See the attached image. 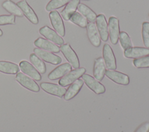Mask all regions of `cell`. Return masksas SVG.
Instances as JSON below:
<instances>
[{"mask_svg": "<svg viewBox=\"0 0 149 132\" xmlns=\"http://www.w3.org/2000/svg\"><path fill=\"white\" fill-rule=\"evenodd\" d=\"M71 0H51L46 5L45 10L51 12L59 9L68 3Z\"/></svg>", "mask_w": 149, "mask_h": 132, "instance_id": "cell-27", "label": "cell"}, {"mask_svg": "<svg viewBox=\"0 0 149 132\" xmlns=\"http://www.w3.org/2000/svg\"><path fill=\"white\" fill-rule=\"evenodd\" d=\"M72 65L68 63L61 64L48 74V78L52 80L60 79L69 72L72 70Z\"/></svg>", "mask_w": 149, "mask_h": 132, "instance_id": "cell-15", "label": "cell"}, {"mask_svg": "<svg viewBox=\"0 0 149 132\" xmlns=\"http://www.w3.org/2000/svg\"><path fill=\"white\" fill-rule=\"evenodd\" d=\"M83 1H89V0H83Z\"/></svg>", "mask_w": 149, "mask_h": 132, "instance_id": "cell-34", "label": "cell"}, {"mask_svg": "<svg viewBox=\"0 0 149 132\" xmlns=\"http://www.w3.org/2000/svg\"><path fill=\"white\" fill-rule=\"evenodd\" d=\"M49 20L51 25L55 31L62 37L65 35V29L62 19L56 10L51 11L49 14Z\"/></svg>", "mask_w": 149, "mask_h": 132, "instance_id": "cell-8", "label": "cell"}, {"mask_svg": "<svg viewBox=\"0 0 149 132\" xmlns=\"http://www.w3.org/2000/svg\"><path fill=\"white\" fill-rule=\"evenodd\" d=\"M69 20L73 24L79 26L81 28H86L88 24L87 20L79 12H76L70 17Z\"/></svg>", "mask_w": 149, "mask_h": 132, "instance_id": "cell-26", "label": "cell"}, {"mask_svg": "<svg viewBox=\"0 0 149 132\" xmlns=\"http://www.w3.org/2000/svg\"><path fill=\"white\" fill-rule=\"evenodd\" d=\"M86 69L84 67H79L78 68L71 70L69 72L61 78L59 80V85L62 87H66L70 85L74 81L79 79L85 74Z\"/></svg>", "mask_w": 149, "mask_h": 132, "instance_id": "cell-2", "label": "cell"}, {"mask_svg": "<svg viewBox=\"0 0 149 132\" xmlns=\"http://www.w3.org/2000/svg\"><path fill=\"white\" fill-rule=\"evenodd\" d=\"M83 84L84 82L81 79H78L72 83L68 90H66V91L63 96L64 99L66 101H69L74 98L79 93L83 86Z\"/></svg>", "mask_w": 149, "mask_h": 132, "instance_id": "cell-20", "label": "cell"}, {"mask_svg": "<svg viewBox=\"0 0 149 132\" xmlns=\"http://www.w3.org/2000/svg\"><path fill=\"white\" fill-rule=\"evenodd\" d=\"M2 35H3V32H2V31L0 29V36H2Z\"/></svg>", "mask_w": 149, "mask_h": 132, "instance_id": "cell-33", "label": "cell"}, {"mask_svg": "<svg viewBox=\"0 0 149 132\" xmlns=\"http://www.w3.org/2000/svg\"><path fill=\"white\" fill-rule=\"evenodd\" d=\"M105 75L108 78L119 85H127L130 82L129 77L127 75L115 70L107 69L105 71Z\"/></svg>", "mask_w": 149, "mask_h": 132, "instance_id": "cell-13", "label": "cell"}, {"mask_svg": "<svg viewBox=\"0 0 149 132\" xmlns=\"http://www.w3.org/2000/svg\"><path fill=\"white\" fill-rule=\"evenodd\" d=\"M106 70V66L102 57H99L94 60L93 75L95 79L99 82L101 81L104 77Z\"/></svg>", "mask_w": 149, "mask_h": 132, "instance_id": "cell-19", "label": "cell"}, {"mask_svg": "<svg viewBox=\"0 0 149 132\" xmlns=\"http://www.w3.org/2000/svg\"><path fill=\"white\" fill-rule=\"evenodd\" d=\"M15 79L19 83L26 89L33 92L40 91V87L38 84L32 78L23 73L19 72L16 74Z\"/></svg>", "mask_w": 149, "mask_h": 132, "instance_id": "cell-6", "label": "cell"}, {"mask_svg": "<svg viewBox=\"0 0 149 132\" xmlns=\"http://www.w3.org/2000/svg\"><path fill=\"white\" fill-rule=\"evenodd\" d=\"M17 6L22 10L25 17L33 24H37L38 23V19L37 15L27 3L26 0H21L16 3Z\"/></svg>", "mask_w": 149, "mask_h": 132, "instance_id": "cell-12", "label": "cell"}, {"mask_svg": "<svg viewBox=\"0 0 149 132\" xmlns=\"http://www.w3.org/2000/svg\"><path fill=\"white\" fill-rule=\"evenodd\" d=\"M133 64L137 68H149V55L135 58L133 61Z\"/></svg>", "mask_w": 149, "mask_h": 132, "instance_id": "cell-30", "label": "cell"}, {"mask_svg": "<svg viewBox=\"0 0 149 132\" xmlns=\"http://www.w3.org/2000/svg\"><path fill=\"white\" fill-rule=\"evenodd\" d=\"M119 41L122 48L125 50L132 47V42L129 35L125 31H120L119 35Z\"/></svg>", "mask_w": 149, "mask_h": 132, "instance_id": "cell-28", "label": "cell"}, {"mask_svg": "<svg viewBox=\"0 0 149 132\" xmlns=\"http://www.w3.org/2000/svg\"><path fill=\"white\" fill-rule=\"evenodd\" d=\"M108 35L109 36L111 43L113 45H116L119 40L120 30L119 21L116 17L111 16L109 18L108 23Z\"/></svg>", "mask_w": 149, "mask_h": 132, "instance_id": "cell-3", "label": "cell"}, {"mask_svg": "<svg viewBox=\"0 0 149 132\" xmlns=\"http://www.w3.org/2000/svg\"><path fill=\"white\" fill-rule=\"evenodd\" d=\"M148 132H149V130H148Z\"/></svg>", "mask_w": 149, "mask_h": 132, "instance_id": "cell-35", "label": "cell"}, {"mask_svg": "<svg viewBox=\"0 0 149 132\" xmlns=\"http://www.w3.org/2000/svg\"><path fill=\"white\" fill-rule=\"evenodd\" d=\"M30 61L39 73L42 74H44L45 73L46 66L45 63L36 54L34 53L30 54Z\"/></svg>", "mask_w": 149, "mask_h": 132, "instance_id": "cell-25", "label": "cell"}, {"mask_svg": "<svg viewBox=\"0 0 149 132\" xmlns=\"http://www.w3.org/2000/svg\"><path fill=\"white\" fill-rule=\"evenodd\" d=\"M80 4V0H71L61 11V14L65 21L69 20L72 15L76 12Z\"/></svg>", "mask_w": 149, "mask_h": 132, "instance_id": "cell-21", "label": "cell"}, {"mask_svg": "<svg viewBox=\"0 0 149 132\" xmlns=\"http://www.w3.org/2000/svg\"><path fill=\"white\" fill-rule=\"evenodd\" d=\"M19 68L23 74L29 76L36 81L41 80V76L34 67L26 60L21 61L19 63Z\"/></svg>", "mask_w": 149, "mask_h": 132, "instance_id": "cell-14", "label": "cell"}, {"mask_svg": "<svg viewBox=\"0 0 149 132\" xmlns=\"http://www.w3.org/2000/svg\"><path fill=\"white\" fill-rule=\"evenodd\" d=\"M40 87L45 92L59 98H62L66 91L64 87L49 82H42L40 83Z\"/></svg>", "mask_w": 149, "mask_h": 132, "instance_id": "cell-10", "label": "cell"}, {"mask_svg": "<svg viewBox=\"0 0 149 132\" xmlns=\"http://www.w3.org/2000/svg\"><path fill=\"white\" fill-rule=\"evenodd\" d=\"M141 35L144 45L146 48L149 49V22L144 21L143 23Z\"/></svg>", "mask_w": 149, "mask_h": 132, "instance_id": "cell-29", "label": "cell"}, {"mask_svg": "<svg viewBox=\"0 0 149 132\" xmlns=\"http://www.w3.org/2000/svg\"><path fill=\"white\" fill-rule=\"evenodd\" d=\"M102 56L106 68L109 70L116 69V61L111 47L107 43L103 46Z\"/></svg>", "mask_w": 149, "mask_h": 132, "instance_id": "cell-7", "label": "cell"}, {"mask_svg": "<svg viewBox=\"0 0 149 132\" xmlns=\"http://www.w3.org/2000/svg\"><path fill=\"white\" fill-rule=\"evenodd\" d=\"M33 52L34 53L36 54L40 58L48 63L53 65H58L62 62L61 57L52 53V52L46 51L38 47L34 48Z\"/></svg>", "mask_w": 149, "mask_h": 132, "instance_id": "cell-5", "label": "cell"}, {"mask_svg": "<svg viewBox=\"0 0 149 132\" xmlns=\"http://www.w3.org/2000/svg\"><path fill=\"white\" fill-rule=\"evenodd\" d=\"M2 6L8 12L11 13L15 16L22 17L24 15L22 10L17 5L11 0L5 1L2 3Z\"/></svg>", "mask_w": 149, "mask_h": 132, "instance_id": "cell-22", "label": "cell"}, {"mask_svg": "<svg viewBox=\"0 0 149 132\" xmlns=\"http://www.w3.org/2000/svg\"><path fill=\"white\" fill-rule=\"evenodd\" d=\"M148 16H149V15H148Z\"/></svg>", "mask_w": 149, "mask_h": 132, "instance_id": "cell-36", "label": "cell"}, {"mask_svg": "<svg viewBox=\"0 0 149 132\" xmlns=\"http://www.w3.org/2000/svg\"><path fill=\"white\" fill-rule=\"evenodd\" d=\"M81 78L86 86L95 94H101L105 92V87L104 86L92 76L84 74L81 76Z\"/></svg>", "mask_w": 149, "mask_h": 132, "instance_id": "cell-4", "label": "cell"}, {"mask_svg": "<svg viewBox=\"0 0 149 132\" xmlns=\"http://www.w3.org/2000/svg\"><path fill=\"white\" fill-rule=\"evenodd\" d=\"M15 24V16L13 14L0 15V25Z\"/></svg>", "mask_w": 149, "mask_h": 132, "instance_id": "cell-31", "label": "cell"}, {"mask_svg": "<svg viewBox=\"0 0 149 132\" xmlns=\"http://www.w3.org/2000/svg\"><path fill=\"white\" fill-rule=\"evenodd\" d=\"M149 130V122H145L141 124L134 132H148Z\"/></svg>", "mask_w": 149, "mask_h": 132, "instance_id": "cell-32", "label": "cell"}, {"mask_svg": "<svg viewBox=\"0 0 149 132\" xmlns=\"http://www.w3.org/2000/svg\"><path fill=\"white\" fill-rule=\"evenodd\" d=\"M149 55V49L143 47H131L124 50V56L127 58H139Z\"/></svg>", "mask_w": 149, "mask_h": 132, "instance_id": "cell-18", "label": "cell"}, {"mask_svg": "<svg viewBox=\"0 0 149 132\" xmlns=\"http://www.w3.org/2000/svg\"><path fill=\"white\" fill-rule=\"evenodd\" d=\"M95 24L97 31L99 33L101 39L104 42H107L108 40V23L105 16L103 14H100L97 16Z\"/></svg>", "mask_w": 149, "mask_h": 132, "instance_id": "cell-11", "label": "cell"}, {"mask_svg": "<svg viewBox=\"0 0 149 132\" xmlns=\"http://www.w3.org/2000/svg\"><path fill=\"white\" fill-rule=\"evenodd\" d=\"M40 34L44 36L47 40L56 44L58 45H62L64 44L63 39L54 30L45 25L42 27L39 30Z\"/></svg>", "mask_w": 149, "mask_h": 132, "instance_id": "cell-9", "label": "cell"}, {"mask_svg": "<svg viewBox=\"0 0 149 132\" xmlns=\"http://www.w3.org/2000/svg\"><path fill=\"white\" fill-rule=\"evenodd\" d=\"M60 51L73 68L76 69L80 67V62L78 56L69 43L61 45Z\"/></svg>", "mask_w": 149, "mask_h": 132, "instance_id": "cell-1", "label": "cell"}, {"mask_svg": "<svg viewBox=\"0 0 149 132\" xmlns=\"http://www.w3.org/2000/svg\"><path fill=\"white\" fill-rule=\"evenodd\" d=\"M87 35L90 43L94 47H99L101 45V38L94 23H88L87 27Z\"/></svg>", "mask_w": 149, "mask_h": 132, "instance_id": "cell-16", "label": "cell"}, {"mask_svg": "<svg viewBox=\"0 0 149 132\" xmlns=\"http://www.w3.org/2000/svg\"><path fill=\"white\" fill-rule=\"evenodd\" d=\"M19 65L7 61H0V72L6 74H17L19 72Z\"/></svg>", "mask_w": 149, "mask_h": 132, "instance_id": "cell-23", "label": "cell"}, {"mask_svg": "<svg viewBox=\"0 0 149 132\" xmlns=\"http://www.w3.org/2000/svg\"><path fill=\"white\" fill-rule=\"evenodd\" d=\"M34 44L38 48L48 51L53 53H59L60 52V47L54 43L40 37L36 39L34 42Z\"/></svg>", "mask_w": 149, "mask_h": 132, "instance_id": "cell-17", "label": "cell"}, {"mask_svg": "<svg viewBox=\"0 0 149 132\" xmlns=\"http://www.w3.org/2000/svg\"><path fill=\"white\" fill-rule=\"evenodd\" d=\"M77 10L88 21L91 23H94L95 21L97 18L96 13L85 4L80 3L77 7Z\"/></svg>", "mask_w": 149, "mask_h": 132, "instance_id": "cell-24", "label": "cell"}]
</instances>
